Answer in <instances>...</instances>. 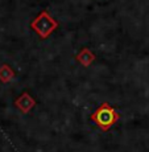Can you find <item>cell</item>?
<instances>
[{
  "mask_svg": "<svg viewBox=\"0 0 149 152\" xmlns=\"http://www.w3.org/2000/svg\"><path fill=\"white\" fill-rule=\"evenodd\" d=\"M92 121L95 122L102 130H108V128L118 121V114L108 103H103L99 109L92 114Z\"/></svg>",
  "mask_w": 149,
  "mask_h": 152,
  "instance_id": "obj_1",
  "label": "cell"
},
{
  "mask_svg": "<svg viewBox=\"0 0 149 152\" xmlns=\"http://www.w3.org/2000/svg\"><path fill=\"white\" fill-rule=\"evenodd\" d=\"M16 103H17V106L20 107V110L27 113V111H29V109H32V106L34 104V101L29 97L28 94H24L23 97H20V99L16 102Z\"/></svg>",
  "mask_w": 149,
  "mask_h": 152,
  "instance_id": "obj_3",
  "label": "cell"
},
{
  "mask_svg": "<svg viewBox=\"0 0 149 152\" xmlns=\"http://www.w3.org/2000/svg\"><path fill=\"white\" fill-rule=\"evenodd\" d=\"M32 27L39 32L41 37H48L49 33H50L53 29L57 28V23H55L54 20L49 19V16L45 12H42V15H40V16L34 20Z\"/></svg>",
  "mask_w": 149,
  "mask_h": 152,
  "instance_id": "obj_2",
  "label": "cell"
}]
</instances>
